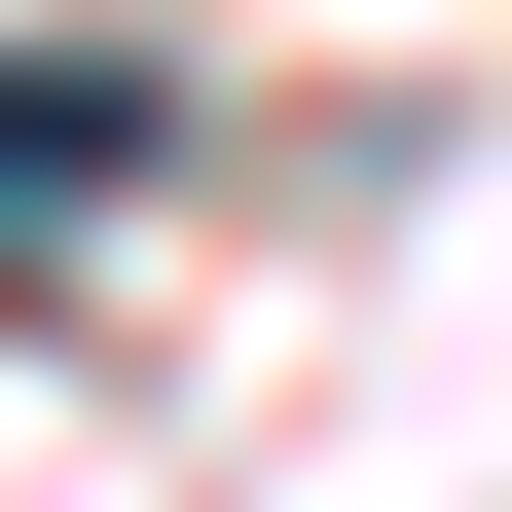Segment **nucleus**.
I'll return each instance as SVG.
<instances>
[{
	"instance_id": "obj_1",
	"label": "nucleus",
	"mask_w": 512,
	"mask_h": 512,
	"mask_svg": "<svg viewBox=\"0 0 512 512\" xmlns=\"http://www.w3.org/2000/svg\"><path fill=\"white\" fill-rule=\"evenodd\" d=\"M0 183H37V220H74V183H147V74H74V37H37V74H0Z\"/></svg>"
}]
</instances>
